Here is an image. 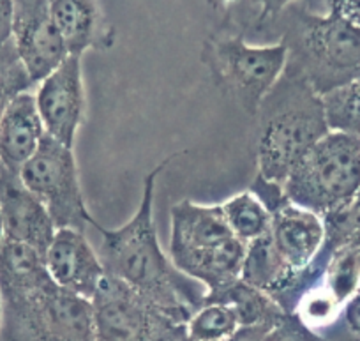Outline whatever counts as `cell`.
<instances>
[{
    "label": "cell",
    "mask_w": 360,
    "mask_h": 341,
    "mask_svg": "<svg viewBox=\"0 0 360 341\" xmlns=\"http://www.w3.org/2000/svg\"><path fill=\"white\" fill-rule=\"evenodd\" d=\"M221 211L230 230L245 246L263 237L270 230V211L252 191H244L231 197L230 200L221 204Z\"/></svg>",
    "instance_id": "obj_18"
},
{
    "label": "cell",
    "mask_w": 360,
    "mask_h": 341,
    "mask_svg": "<svg viewBox=\"0 0 360 341\" xmlns=\"http://www.w3.org/2000/svg\"><path fill=\"white\" fill-rule=\"evenodd\" d=\"M327 13H334L360 27V0H327Z\"/></svg>",
    "instance_id": "obj_25"
},
{
    "label": "cell",
    "mask_w": 360,
    "mask_h": 341,
    "mask_svg": "<svg viewBox=\"0 0 360 341\" xmlns=\"http://www.w3.org/2000/svg\"><path fill=\"white\" fill-rule=\"evenodd\" d=\"M237 309L228 302H203L186 322L189 341H228L240 330Z\"/></svg>",
    "instance_id": "obj_19"
},
{
    "label": "cell",
    "mask_w": 360,
    "mask_h": 341,
    "mask_svg": "<svg viewBox=\"0 0 360 341\" xmlns=\"http://www.w3.org/2000/svg\"><path fill=\"white\" fill-rule=\"evenodd\" d=\"M0 218L4 237L44 255L57 226L43 202L23 184L20 173L0 166Z\"/></svg>",
    "instance_id": "obj_13"
},
{
    "label": "cell",
    "mask_w": 360,
    "mask_h": 341,
    "mask_svg": "<svg viewBox=\"0 0 360 341\" xmlns=\"http://www.w3.org/2000/svg\"><path fill=\"white\" fill-rule=\"evenodd\" d=\"M0 329H2V299H0Z\"/></svg>",
    "instance_id": "obj_29"
},
{
    "label": "cell",
    "mask_w": 360,
    "mask_h": 341,
    "mask_svg": "<svg viewBox=\"0 0 360 341\" xmlns=\"http://www.w3.org/2000/svg\"><path fill=\"white\" fill-rule=\"evenodd\" d=\"M13 0H0V48L11 41Z\"/></svg>",
    "instance_id": "obj_26"
},
{
    "label": "cell",
    "mask_w": 360,
    "mask_h": 341,
    "mask_svg": "<svg viewBox=\"0 0 360 341\" xmlns=\"http://www.w3.org/2000/svg\"><path fill=\"white\" fill-rule=\"evenodd\" d=\"M50 11L69 55L106 51L115 44V29L99 0H50Z\"/></svg>",
    "instance_id": "obj_15"
},
{
    "label": "cell",
    "mask_w": 360,
    "mask_h": 341,
    "mask_svg": "<svg viewBox=\"0 0 360 341\" xmlns=\"http://www.w3.org/2000/svg\"><path fill=\"white\" fill-rule=\"evenodd\" d=\"M262 341H328L314 329L307 327L295 313H285L266 330Z\"/></svg>",
    "instance_id": "obj_23"
},
{
    "label": "cell",
    "mask_w": 360,
    "mask_h": 341,
    "mask_svg": "<svg viewBox=\"0 0 360 341\" xmlns=\"http://www.w3.org/2000/svg\"><path fill=\"white\" fill-rule=\"evenodd\" d=\"M221 4L228 9V13H230V16H228V18H230L235 25V23L242 18V15L245 13V9L249 8L251 0H221Z\"/></svg>",
    "instance_id": "obj_27"
},
{
    "label": "cell",
    "mask_w": 360,
    "mask_h": 341,
    "mask_svg": "<svg viewBox=\"0 0 360 341\" xmlns=\"http://www.w3.org/2000/svg\"><path fill=\"white\" fill-rule=\"evenodd\" d=\"M279 96L265 97L258 135V177L283 186L300 159L328 133L321 99L304 80L283 73Z\"/></svg>",
    "instance_id": "obj_4"
},
{
    "label": "cell",
    "mask_w": 360,
    "mask_h": 341,
    "mask_svg": "<svg viewBox=\"0 0 360 341\" xmlns=\"http://www.w3.org/2000/svg\"><path fill=\"white\" fill-rule=\"evenodd\" d=\"M20 179L43 202L57 230L85 232L96 223L86 209L75 154L68 145L46 135L36 154L20 170Z\"/></svg>",
    "instance_id": "obj_9"
},
{
    "label": "cell",
    "mask_w": 360,
    "mask_h": 341,
    "mask_svg": "<svg viewBox=\"0 0 360 341\" xmlns=\"http://www.w3.org/2000/svg\"><path fill=\"white\" fill-rule=\"evenodd\" d=\"M0 341H98L92 301L50 278L44 255L22 242H0Z\"/></svg>",
    "instance_id": "obj_1"
},
{
    "label": "cell",
    "mask_w": 360,
    "mask_h": 341,
    "mask_svg": "<svg viewBox=\"0 0 360 341\" xmlns=\"http://www.w3.org/2000/svg\"><path fill=\"white\" fill-rule=\"evenodd\" d=\"M175 156L166 158L147 173L140 207L129 221L119 228H105L98 221L92 226L101 235L98 255L105 273L154 301L176 322L186 323L203 304L207 290L173 266L159 244L154 223L155 182Z\"/></svg>",
    "instance_id": "obj_2"
},
{
    "label": "cell",
    "mask_w": 360,
    "mask_h": 341,
    "mask_svg": "<svg viewBox=\"0 0 360 341\" xmlns=\"http://www.w3.org/2000/svg\"><path fill=\"white\" fill-rule=\"evenodd\" d=\"M32 87L34 82L20 61L13 41H9L0 48V119L16 97L29 92Z\"/></svg>",
    "instance_id": "obj_22"
},
{
    "label": "cell",
    "mask_w": 360,
    "mask_h": 341,
    "mask_svg": "<svg viewBox=\"0 0 360 341\" xmlns=\"http://www.w3.org/2000/svg\"><path fill=\"white\" fill-rule=\"evenodd\" d=\"M245 244L224 219L221 205L182 200L172 207L169 259L173 266L216 294L240 280Z\"/></svg>",
    "instance_id": "obj_5"
},
{
    "label": "cell",
    "mask_w": 360,
    "mask_h": 341,
    "mask_svg": "<svg viewBox=\"0 0 360 341\" xmlns=\"http://www.w3.org/2000/svg\"><path fill=\"white\" fill-rule=\"evenodd\" d=\"M34 97L48 137L72 149L85 117L82 57L69 55L53 73L37 83Z\"/></svg>",
    "instance_id": "obj_12"
},
{
    "label": "cell",
    "mask_w": 360,
    "mask_h": 341,
    "mask_svg": "<svg viewBox=\"0 0 360 341\" xmlns=\"http://www.w3.org/2000/svg\"><path fill=\"white\" fill-rule=\"evenodd\" d=\"M11 41L34 85L69 57L50 11V0H13Z\"/></svg>",
    "instance_id": "obj_11"
},
{
    "label": "cell",
    "mask_w": 360,
    "mask_h": 341,
    "mask_svg": "<svg viewBox=\"0 0 360 341\" xmlns=\"http://www.w3.org/2000/svg\"><path fill=\"white\" fill-rule=\"evenodd\" d=\"M270 27L279 29L288 50L285 71L304 80L318 96L360 78V27L348 20L293 4Z\"/></svg>",
    "instance_id": "obj_3"
},
{
    "label": "cell",
    "mask_w": 360,
    "mask_h": 341,
    "mask_svg": "<svg viewBox=\"0 0 360 341\" xmlns=\"http://www.w3.org/2000/svg\"><path fill=\"white\" fill-rule=\"evenodd\" d=\"M203 62L242 110L248 116H256L285 73L288 50L283 41L249 44L244 34H219L205 43Z\"/></svg>",
    "instance_id": "obj_7"
},
{
    "label": "cell",
    "mask_w": 360,
    "mask_h": 341,
    "mask_svg": "<svg viewBox=\"0 0 360 341\" xmlns=\"http://www.w3.org/2000/svg\"><path fill=\"white\" fill-rule=\"evenodd\" d=\"M293 4L306 6L313 13H321L323 8L325 11H328L327 0H251L242 18L235 23V29H237L235 32L245 36L248 29H251L252 32L266 30L286 8Z\"/></svg>",
    "instance_id": "obj_21"
},
{
    "label": "cell",
    "mask_w": 360,
    "mask_h": 341,
    "mask_svg": "<svg viewBox=\"0 0 360 341\" xmlns=\"http://www.w3.org/2000/svg\"><path fill=\"white\" fill-rule=\"evenodd\" d=\"M46 137L36 97L23 92L9 104L0 119V166L20 173Z\"/></svg>",
    "instance_id": "obj_16"
},
{
    "label": "cell",
    "mask_w": 360,
    "mask_h": 341,
    "mask_svg": "<svg viewBox=\"0 0 360 341\" xmlns=\"http://www.w3.org/2000/svg\"><path fill=\"white\" fill-rule=\"evenodd\" d=\"M270 216L272 244L292 278L293 292H297L311 280L309 271L323 249L327 226L321 216L290 204L288 200L279 202L270 209Z\"/></svg>",
    "instance_id": "obj_10"
},
{
    "label": "cell",
    "mask_w": 360,
    "mask_h": 341,
    "mask_svg": "<svg viewBox=\"0 0 360 341\" xmlns=\"http://www.w3.org/2000/svg\"><path fill=\"white\" fill-rule=\"evenodd\" d=\"M212 4H221V0H210Z\"/></svg>",
    "instance_id": "obj_30"
},
{
    "label": "cell",
    "mask_w": 360,
    "mask_h": 341,
    "mask_svg": "<svg viewBox=\"0 0 360 341\" xmlns=\"http://www.w3.org/2000/svg\"><path fill=\"white\" fill-rule=\"evenodd\" d=\"M4 239V226H2V218H0V242Z\"/></svg>",
    "instance_id": "obj_28"
},
{
    "label": "cell",
    "mask_w": 360,
    "mask_h": 341,
    "mask_svg": "<svg viewBox=\"0 0 360 341\" xmlns=\"http://www.w3.org/2000/svg\"><path fill=\"white\" fill-rule=\"evenodd\" d=\"M44 264L58 287L89 301H92L106 274L98 252L86 241L85 232L72 228L55 232L44 253Z\"/></svg>",
    "instance_id": "obj_14"
},
{
    "label": "cell",
    "mask_w": 360,
    "mask_h": 341,
    "mask_svg": "<svg viewBox=\"0 0 360 341\" xmlns=\"http://www.w3.org/2000/svg\"><path fill=\"white\" fill-rule=\"evenodd\" d=\"M342 322L353 337L360 340V287L342 306Z\"/></svg>",
    "instance_id": "obj_24"
},
{
    "label": "cell",
    "mask_w": 360,
    "mask_h": 341,
    "mask_svg": "<svg viewBox=\"0 0 360 341\" xmlns=\"http://www.w3.org/2000/svg\"><path fill=\"white\" fill-rule=\"evenodd\" d=\"M286 200L323 219L348 211L360 197V138L328 131L281 186Z\"/></svg>",
    "instance_id": "obj_6"
},
{
    "label": "cell",
    "mask_w": 360,
    "mask_h": 341,
    "mask_svg": "<svg viewBox=\"0 0 360 341\" xmlns=\"http://www.w3.org/2000/svg\"><path fill=\"white\" fill-rule=\"evenodd\" d=\"M210 301L228 302L233 306L237 309L242 327L274 326L286 313L270 295L242 280L235 281L233 285L216 292V294H205L203 302Z\"/></svg>",
    "instance_id": "obj_17"
},
{
    "label": "cell",
    "mask_w": 360,
    "mask_h": 341,
    "mask_svg": "<svg viewBox=\"0 0 360 341\" xmlns=\"http://www.w3.org/2000/svg\"><path fill=\"white\" fill-rule=\"evenodd\" d=\"M98 341H186V323L176 322L154 301L105 274L94 297Z\"/></svg>",
    "instance_id": "obj_8"
},
{
    "label": "cell",
    "mask_w": 360,
    "mask_h": 341,
    "mask_svg": "<svg viewBox=\"0 0 360 341\" xmlns=\"http://www.w3.org/2000/svg\"><path fill=\"white\" fill-rule=\"evenodd\" d=\"M330 131L360 138V78L320 96Z\"/></svg>",
    "instance_id": "obj_20"
}]
</instances>
